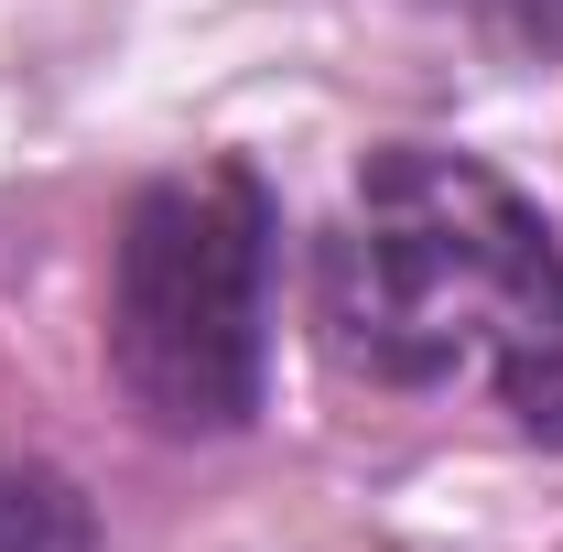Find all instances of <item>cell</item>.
I'll return each mask as SVG.
<instances>
[{"mask_svg": "<svg viewBox=\"0 0 563 552\" xmlns=\"http://www.w3.org/2000/svg\"><path fill=\"white\" fill-rule=\"evenodd\" d=\"M0 552H98V520L66 477L44 466H0Z\"/></svg>", "mask_w": 563, "mask_h": 552, "instance_id": "3", "label": "cell"}, {"mask_svg": "<svg viewBox=\"0 0 563 552\" xmlns=\"http://www.w3.org/2000/svg\"><path fill=\"white\" fill-rule=\"evenodd\" d=\"M109 368L163 433H239L272 368V196L250 163L163 174L109 261Z\"/></svg>", "mask_w": 563, "mask_h": 552, "instance_id": "2", "label": "cell"}, {"mask_svg": "<svg viewBox=\"0 0 563 552\" xmlns=\"http://www.w3.org/2000/svg\"><path fill=\"white\" fill-rule=\"evenodd\" d=\"M488 11L520 33V44H553V55H563V0H488Z\"/></svg>", "mask_w": 563, "mask_h": 552, "instance_id": "4", "label": "cell"}, {"mask_svg": "<svg viewBox=\"0 0 563 552\" xmlns=\"http://www.w3.org/2000/svg\"><path fill=\"white\" fill-rule=\"evenodd\" d=\"M325 336L379 390H488L563 444V250L466 152H379L325 239Z\"/></svg>", "mask_w": 563, "mask_h": 552, "instance_id": "1", "label": "cell"}]
</instances>
